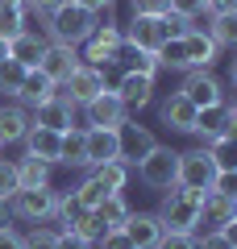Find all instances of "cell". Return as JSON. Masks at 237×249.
<instances>
[{
    "label": "cell",
    "mask_w": 237,
    "mask_h": 249,
    "mask_svg": "<svg viewBox=\"0 0 237 249\" xmlns=\"http://www.w3.org/2000/svg\"><path fill=\"white\" fill-rule=\"evenodd\" d=\"M96 25H100V13H92V9H83V4H75V0H67V4H59V9L46 13V42L75 46L79 50Z\"/></svg>",
    "instance_id": "obj_1"
},
{
    "label": "cell",
    "mask_w": 237,
    "mask_h": 249,
    "mask_svg": "<svg viewBox=\"0 0 237 249\" xmlns=\"http://www.w3.org/2000/svg\"><path fill=\"white\" fill-rule=\"evenodd\" d=\"M200 196L204 191H187V187H167L162 191V204H158V220L171 232H196V220H200Z\"/></svg>",
    "instance_id": "obj_2"
},
{
    "label": "cell",
    "mask_w": 237,
    "mask_h": 249,
    "mask_svg": "<svg viewBox=\"0 0 237 249\" xmlns=\"http://www.w3.org/2000/svg\"><path fill=\"white\" fill-rule=\"evenodd\" d=\"M125 46V34H121V21H113V13L100 17V25L88 34V42L79 46V62H88V67H117V54Z\"/></svg>",
    "instance_id": "obj_3"
},
{
    "label": "cell",
    "mask_w": 237,
    "mask_h": 249,
    "mask_svg": "<svg viewBox=\"0 0 237 249\" xmlns=\"http://www.w3.org/2000/svg\"><path fill=\"white\" fill-rule=\"evenodd\" d=\"M133 170H138V178L150 187V191H167V187L179 183V150H171V145L158 142Z\"/></svg>",
    "instance_id": "obj_4"
},
{
    "label": "cell",
    "mask_w": 237,
    "mask_h": 249,
    "mask_svg": "<svg viewBox=\"0 0 237 249\" xmlns=\"http://www.w3.org/2000/svg\"><path fill=\"white\" fill-rule=\"evenodd\" d=\"M54 204H59L54 187H21L4 208L25 224H46V220H54Z\"/></svg>",
    "instance_id": "obj_5"
},
{
    "label": "cell",
    "mask_w": 237,
    "mask_h": 249,
    "mask_svg": "<svg viewBox=\"0 0 237 249\" xmlns=\"http://www.w3.org/2000/svg\"><path fill=\"white\" fill-rule=\"evenodd\" d=\"M104 88H108L104 71H100V67H88V62H79L75 71L59 83V96L67 100L71 108H83V104H92V100H96Z\"/></svg>",
    "instance_id": "obj_6"
},
{
    "label": "cell",
    "mask_w": 237,
    "mask_h": 249,
    "mask_svg": "<svg viewBox=\"0 0 237 249\" xmlns=\"http://www.w3.org/2000/svg\"><path fill=\"white\" fill-rule=\"evenodd\" d=\"M162 17H167V13H162ZM162 17H146V13H133L129 25H121L125 46H133V50H146V54H158V50H162V42H171L167 21H162Z\"/></svg>",
    "instance_id": "obj_7"
},
{
    "label": "cell",
    "mask_w": 237,
    "mask_h": 249,
    "mask_svg": "<svg viewBox=\"0 0 237 249\" xmlns=\"http://www.w3.org/2000/svg\"><path fill=\"white\" fill-rule=\"evenodd\" d=\"M233 133H237V108L229 104V100L208 104V108L196 112V133H192V137H200V145L220 142V137H233Z\"/></svg>",
    "instance_id": "obj_8"
},
{
    "label": "cell",
    "mask_w": 237,
    "mask_h": 249,
    "mask_svg": "<svg viewBox=\"0 0 237 249\" xmlns=\"http://www.w3.org/2000/svg\"><path fill=\"white\" fill-rule=\"evenodd\" d=\"M212 178H217V162H212L208 145L179 150V187H187V191H208Z\"/></svg>",
    "instance_id": "obj_9"
},
{
    "label": "cell",
    "mask_w": 237,
    "mask_h": 249,
    "mask_svg": "<svg viewBox=\"0 0 237 249\" xmlns=\"http://www.w3.org/2000/svg\"><path fill=\"white\" fill-rule=\"evenodd\" d=\"M79 112H83V129H117V124L129 121V108L121 104V96L113 91V83H108L92 104H83Z\"/></svg>",
    "instance_id": "obj_10"
},
{
    "label": "cell",
    "mask_w": 237,
    "mask_h": 249,
    "mask_svg": "<svg viewBox=\"0 0 237 249\" xmlns=\"http://www.w3.org/2000/svg\"><path fill=\"white\" fill-rule=\"evenodd\" d=\"M237 224V199L212 196L204 191L200 196V220H196V232H233Z\"/></svg>",
    "instance_id": "obj_11"
},
{
    "label": "cell",
    "mask_w": 237,
    "mask_h": 249,
    "mask_svg": "<svg viewBox=\"0 0 237 249\" xmlns=\"http://www.w3.org/2000/svg\"><path fill=\"white\" fill-rule=\"evenodd\" d=\"M179 91H183V96L192 100L196 108H208V104H220V100H229L225 83H220L212 71H183V83H179Z\"/></svg>",
    "instance_id": "obj_12"
},
{
    "label": "cell",
    "mask_w": 237,
    "mask_h": 249,
    "mask_svg": "<svg viewBox=\"0 0 237 249\" xmlns=\"http://www.w3.org/2000/svg\"><path fill=\"white\" fill-rule=\"evenodd\" d=\"M196 112H200V108H196L183 91H171V96H162V104H158V121L167 124L171 133H187V137L196 133Z\"/></svg>",
    "instance_id": "obj_13"
},
{
    "label": "cell",
    "mask_w": 237,
    "mask_h": 249,
    "mask_svg": "<svg viewBox=\"0 0 237 249\" xmlns=\"http://www.w3.org/2000/svg\"><path fill=\"white\" fill-rule=\"evenodd\" d=\"M117 137H121V162H125V166H138V162L158 145V137L150 133L146 124H138V121L117 124Z\"/></svg>",
    "instance_id": "obj_14"
},
{
    "label": "cell",
    "mask_w": 237,
    "mask_h": 249,
    "mask_svg": "<svg viewBox=\"0 0 237 249\" xmlns=\"http://www.w3.org/2000/svg\"><path fill=\"white\" fill-rule=\"evenodd\" d=\"M113 91L121 96V104L129 108V112H141V108H150V100H154V75L121 71V79L113 83Z\"/></svg>",
    "instance_id": "obj_15"
},
{
    "label": "cell",
    "mask_w": 237,
    "mask_h": 249,
    "mask_svg": "<svg viewBox=\"0 0 237 249\" xmlns=\"http://www.w3.org/2000/svg\"><path fill=\"white\" fill-rule=\"evenodd\" d=\"M75 112H79V108H71L62 96H54V100H46V104L29 108V124H42V129H54V133L83 129V124H75Z\"/></svg>",
    "instance_id": "obj_16"
},
{
    "label": "cell",
    "mask_w": 237,
    "mask_h": 249,
    "mask_svg": "<svg viewBox=\"0 0 237 249\" xmlns=\"http://www.w3.org/2000/svg\"><path fill=\"white\" fill-rule=\"evenodd\" d=\"M83 158H88V170L100 166V162H121L117 129H83Z\"/></svg>",
    "instance_id": "obj_17"
},
{
    "label": "cell",
    "mask_w": 237,
    "mask_h": 249,
    "mask_svg": "<svg viewBox=\"0 0 237 249\" xmlns=\"http://www.w3.org/2000/svg\"><path fill=\"white\" fill-rule=\"evenodd\" d=\"M25 145V158H38L46 166H59V150H62V133L54 129H42V124H29V133L21 137Z\"/></svg>",
    "instance_id": "obj_18"
},
{
    "label": "cell",
    "mask_w": 237,
    "mask_h": 249,
    "mask_svg": "<svg viewBox=\"0 0 237 249\" xmlns=\"http://www.w3.org/2000/svg\"><path fill=\"white\" fill-rule=\"evenodd\" d=\"M125 237H129V245L133 249H154L158 241H162V220H158L154 212H129V220H125Z\"/></svg>",
    "instance_id": "obj_19"
},
{
    "label": "cell",
    "mask_w": 237,
    "mask_h": 249,
    "mask_svg": "<svg viewBox=\"0 0 237 249\" xmlns=\"http://www.w3.org/2000/svg\"><path fill=\"white\" fill-rule=\"evenodd\" d=\"M183 54H187V71H212V67L220 62L217 42H212L204 29H192V34H183Z\"/></svg>",
    "instance_id": "obj_20"
},
{
    "label": "cell",
    "mask_w": 237,
    "mask_h": 249,
    "mask_svg": "<svg viewBox=\"0 0 237 249\" xmlns=\"http://www.w3.org/2000/svg\"><path fill=\"white\" fill-rule=\"evenodd\" d=\"M79 67V50L75 46H46V54H42V62H38V71L46 75V79H54V83H62L71 71Z\"/></svg>",
    "instance_id": "obj_21"
},
{
    "label": "cell",
    "mask_w": 237,
    "mask_h": 249,
    "mask_svg": "<svg viewBox=\"0 0 237 249\" xmlns=\"http://www.w3.org/2000/svg\"><path fill=\"white\" fill-rule=\"evenodd\" d=\"M59 96V83L54 79H46L42 71H25V79H21V91H17V104L21 108H38V104H46V100H54Z\"/></svg>",
    "instance_id": "obj_22"
},
{
    "label": "cell",
    "mask_w": 237,
    "mask_h": 249,
    "mask_svg": "<svg viewBox=\"0 0 237 249\" xmlns=\"http://www.w3.org/2000/svg\"><path fill=\"white\" fill-rule=\"evenodd\" d=\"M25 133H29V108H21L17 100L13 104H0V142H4V150L9 145H21Z\"/></svg>",
    "instance_id": "obj_23"
},
{
    "label": "cell",
    "mask_w": 237,
    "mask_h": 249,
    "mask_svg": "<svg viewBox=\"0 0 237 249\" xmlns=\"http://www.w3.org/2000/svg\"><path fill=\"white\" fill-rule=\"evenodd\" d=\"M46 46H50V42H46L42 34H34V29H25V34H17V37L9 42V58H13V62H21L25 71H34L38 62H42Z\"/></svg>",
    "instance_id": "obj_24"
},
{
    "label": "cell",
    "mask_w": 237,
    "mask_h": 249,
    "mask_svg": "<svg viewBox=\"0 0 237 249\" xmlns=\"http://www.w3.org/2000/svg\"><path fill=\"white\" fill-rule=\"evenodd\" d=\"M204 34L217 42V50H237V13H208L204 21Z\"/></svg>",
    "instance_id": "obj_25"
},
{
    "label": "cell",
    "mask_w": 237,
    "mask_h": 249,
    "mask_svg": "<svg viewBox=\"0 0 237 249\" xmlns=\"http://www.w3.org/2000/svg\"><path fill=\"white\" fill-rule=\"evenodd\" d=\"M129 212H133V208L125 204V196H108L100 208H92V220H96L100 232H117V229H125Z\"/></svg>",
    "instance_id": "obj_26"
},
{
    "label": "cell",
    "mask_w": 237,
    "mask_h": 249,
    "mask_svg": "<svg viewBox=\"0 0 237 249\" xmlns=\"http://www.w3.org/2000/svg\"><path fill=\"white\" fill-rule=\"evenodd\" d=\"M92 175L104 183V191H113V196H125L133 166H125V162H100V166H92Z\"/></svg>",
    "instance_id": "obj_27"
},
{
    "label": "cell",
    "mask_w": 237,
    "mask_h": 249,
    "mask_svg": "<svg viewBox=\"0 0 237 249\" xmlns=\"http://www.w3.org/2000/svg\"><path fill=\"white\" fill-rule=\"evenodd\" d=\"M117 62H121V71H138V75H158V71H162V67H158V54L133 50V46H121Z\"/></svg>",
    "instance_id": "obj_28"
},
{
    "label": "cell",
    "mask_w": 237,
    "mask_h": 249,
    "mask_svg": "<svg viewBox=\"0 0 237 249\" xmlns=\"http://www.w3.org/2000/svg\"><path fill=\"white\" fill-rule=\"evenodd\" d=\"M59 166H75V170H88V158H83V129H67V133H62Z\"/></svg>",
    "instance_id": "obj_29"
},
{
    "label": "cell",
    "mask_w": 237,
    "mask_h": 249,
    "mask_svg": "<svg viewBox=\"0 0 237 249\" xmlns=\"http://www.w3.org/2000/svg\"><path fill=\"white\" fill-rule=\"evenodd\" d=\"M50 170L54 166H46V162H38V158H17L21 187H50Z\"/></svg>",
    "instance_id": "obj_30"
},
{
    "label": "cell",
    "mask_w": 237,
    "mask_h": 249,
    "mask_svg": "<svg viewBox=\"0 0 237 249\" xmlns=\"http://www.w3.org/2000/svg\"><path fill=\"white\" fill-rule=\"evenodd\" d=\"M29 29V13L25 9H9V4H0V37L4 42H13L17 34H25Z\"/></svg>",
    "instance_id": "obj_31"
},
{
    "label": "cell",
    "mask_w": 237,
    "mask_h": 249,
    "mask_svg": "<svg viewBox=\"0 0 237 249\" xmlns=\"http://www.w3.org/2000/svg\"><path fill=\"white\" fill-rule=\"evenodd\" d=\"M75 196H79V204H83V208L92 212V208H100V204H104L108 196H113V191H104V183H100V178H96V175L88 170V178H83V183L75 187Z\"/></svg>",
    "instance_id": "obj_32"
},
{
    "label": "cell",
    "mask_w": 237,
    "mask_h": 249,
    "mask_svg": "<svg viewBox=\"0 0 237 249\" xmlns=\"http://www.w3.org/2000/svg\"><path fill=\"white\" fill-rule=\"evenodd\" d=\"M21 79H25V67H21V62H13V58H4V62H0V96L17 100Z\"/></svg>",
    "instance_id": "obj_33"
},
{
    "label": "cell",
    "mask_w": 237,
    "mask_h": 249,
    "mask_svg": "<svg viewBox=\"0 0 237 249\" xmlns=\"http://www.w3.org/2000/svg\"><path fill=\"white\" fill-rule=\"evenodd\" d=\"M21 191V178H17V158H4L0 154V204H9L13 196Z\"/></svg>",
    "instance_id": "obj_34"
},
{
    "label": "cell",
    "mask_w": 237,
    "mask_h": 249,
    "mask_svg": "<svg viewBox=\"0 0 237 249\" xmlns=\"http://www.w3.org/2000/svg\"><path fill=\"white\" fill-rule=\"evenodd\" d=\"M25 249H54V241H59V229H50V224H34V229L25 232Z\"/></svg>",
    "instance_id": "obj_35"
},
{
    "label": "cell",
    "mask_w": 237,
    "mask_h": 249,
    "mask_svg": "<svg viewBox=\"0 0 237 249\" xmlns=\"http://www.w3.org/2000/svg\"><path fill=\"white\" fill-rule=\"evenodd\" d=\"M208 154H212V162H217V170H237V162H233V137L208 142Z\"/></svg>",
    "instance_id": "obj_36"
},
{
    "label": "cell",
    "mask_w": 237,
    "mask_h": 249,
    "mask_svg": "<svg viewBox=\"0 0 237 249\" xmlns=\"http://www.w3.org/2000/svg\"><path fill=\"white\" fill-rule=\"evenodd\" d=\"M167 13H179V17H187V21L196 25V21L208 13V0H171V9H167Z\"/></svg>",
    "instance_id": "obj_37"
},
{
    "label": "cell",
    "mask_w": 237,
    "mask_h": 249,
    "mask_svg": "<svg viewBox=\"0 0 237 249\" xmlns=\"http://www.w3.org/2000/svg\"><path fill=\"white\" fill-rule=\"evenodd\" d=\"M208 191L212 196H225V199H237V170H217Z\"/></svg>",
    "instance_id": "obj_38"
},
{
    "label": "cell",
    "mask_w": 237,
    "mask_h": 249,
    "mask_svg": "<svg viewBox=\"0 0 237 249\" xmlns=\"http://www.w3.org/2000/svg\"><path fill=\"white\" fill-rule=\"evenodd\" d=\"M196 249H237L233 232H196Z\"/></svg>",
    "instance_id": "obj_39"
},
{
    "label": "cell",
    "mask_w": 237,
    "mask_h": 249,
    "mask_svg": "<svg viewBox=\"0 0 237 249\" xmlns=\"http://www.w3.org/2000/svg\"><path fill=\"white\" fill-rule=\"evenodd\" d=\"M154 249H196V232H171V229H167Z\"/></svg>",
    "instance_id": "obj_40"
},
{
    "label": "cell",
    "mask_w": 237,
    "mask_h": 249,
    "mask_svg": "<svg viewBox=\"0 0 237 249\" xmlns=\"http://www.w3.org/2000/svg\"><path fill=\"white\" fill-rule=\"evenodd\" d=\"M92 249H133V245H129V237H125V232L117 229V232H100Z\"/></svg>",
    "instance_id": "obj_41"
},
{
    "label": "cell",
    "mask_w": 237,
    "mask_h": 249,
    "mask_svg": "<svg viewBox=\"0 0 237 249\" xmlns=\"http://www.w3.org/2000/svg\"><path fill=\"white\" fill-rule=\"evenodd\" d=\"M133 13H146V17H162L171 9V0H129Z\"/></svg>",
    "instance_id": "obj_42"
},
{
    "label": "cell",
    "mask_w": 237,
    "mask_h": 249,
    "mask_svg": "<svg viewBox=\"0 0 237 249\" xmlns=\"http://www.w3.org/2000/svg\"><path fill=\"white\" fill-rule=\"evenodd\" d=\"M162 21H167V34L171 37H183V34H192V21H187V17H179V13H167V17H162Z\"/></svg>",
    "instance_id": "obj_43"
},
{
    "label": "cell",
    "mask_w": 237,
    "mask_h": 249,
    "mask_svg": "<svg viewBox=\"0 0 237 249\" xmlns=\"http://www.w3.org/2000/svg\"><path fill=\"white\" fill-rule=\"evenodd\" d=\"M54 249H92V241H88V237H79V232H59Z\"/></svg>",
    "instance_id": "obj_44"
},
{
    "label": "cell",
    "mask_w": 237,
    "mask_h": 249,
    "mask_svg": "<svg viewBox=\"0 0 237 249\" xmlns=\"http://www.w3.org/2000/svg\"><path fill=\"white\" fill-rule=\"evenodd\" d=\"M0 249H25L21 232H17V229H9V224H0Z\"/></svg>",
    "instance_id": "obj_45"
},
{
    "label": "cell",
    "mask_w": 237,
    "mask_h": 249,
    "mask_svg": "<svg viewBox=\"0 0 237 249\" xmlns=\"http://www.w3.org/2000/svg\"><path fill=\"white\" fill-rule=\"evenodd\" d=\"M75 4H83V9H92V13H100V17H104V13H113L117 0H75Z\"/></svg>",
    "instance_id": "obj_46"
},
{
    "label": "cell",
    "mask_w": 237,
    "mask_h": 249,
    "mask_svg": "<svg viewBox=\"0 0 237 249\" xmlns=\"http://www.w3.org/2000/svg\"><path fill=\"white\" fill-rule=\"evenodd\" d=\"M59 4H67V0H29V13L46 17V13H50V9H59Z\"/></svg>",
    "instance_id": "obj_47"
},
{
    "label": "cell",
    "mask_w": 237,
    "mask_h": 249,
    "mask_svg": "<svg viewBox=\"0 0 237 249\" xmlns=\"http://www.w3.org/2000/svg\"><path fill=\"white\" fill-rule=\"evenodd\" d=\"M9 58V42H4V37H0V62Z\"/></svg>",
    "instance_id": "obj_48"
},
{
    "label": "cell",
    "mask_w": 237,
    "mask_h": 249,
    "mask_svg": "<svg viewBox=\"0 0 237 249\" xmlns=\"http://www.w3.org/2000/svg\"><path fill=\"white\" fill-rule=\"evenodd\" d=\"M0 154H4V142H0Z\"/></svg>",
    "instance_id": "obj_49"
},
{
    "label": "cell",
    "mask_w": 237,
    "mask_h": 249,
    "mask_svg": "<svg viewBox=\"0 0 237 249\" xmlns=\"http://www.w3.org/2000/svg\"><path fill=\"white\" fill-rule=\"evenodd\" d=\"M0 208H4V204H0Z\"/></svg>",
    "instance_id": "obj_50"
}]
</instances>
